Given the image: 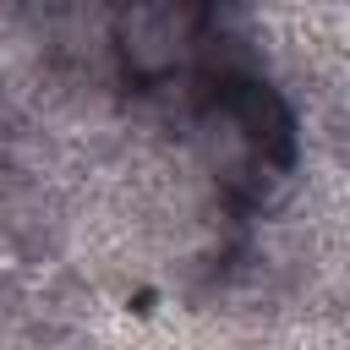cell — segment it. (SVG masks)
<instances>
[{"instance_id": "1", "label": "cell", "mask_w": 350, "mask_h": 350, "mask_svg": "<svg viewBox=\"0 0 350 350\" xmlns=\"http://www.w3.org/2000/svg\"><path fill=\"white\" fill-rule=\"evenodd\" d=\"M202 38V0H120L115 49L137 82L175 77Z\"/></svg>"}, {"instance_id": "2", "label": "cell", "mask_w": 350, "mask_h": 350, "mask_svg": "<svg viewBox=\"0 0 350 350\" xmlns=\"http://www.w3.org/2000/svg\"><path fill=\"white\" fill-rule=\"evenodd\" d=\"M5 268H11V246L0 241V273H5Z\"/></svg>"}]
</instances>
